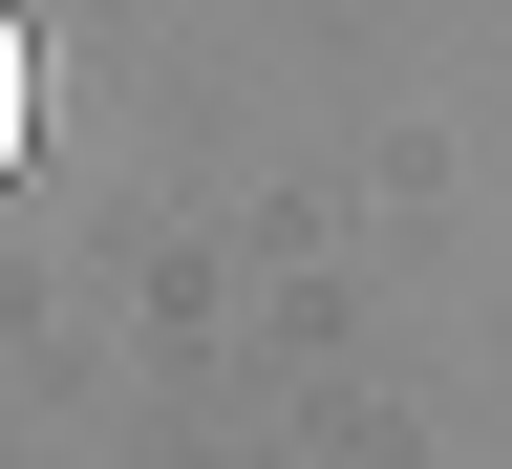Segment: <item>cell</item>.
<instances>
[{"mask_svg": "<svg viewBox=\"0 0 512 469\" xmlns=\"http://www.w3.org/2000/svg\"><path fill=\"white\" fill-rule=\"evenodd\" d=\"M0 171H22V22H0Z\"/></svg>", "mask_w": 512, "mask_h": 469, "instance_id": "cell-1", "label": "cell"}]
</instances>
